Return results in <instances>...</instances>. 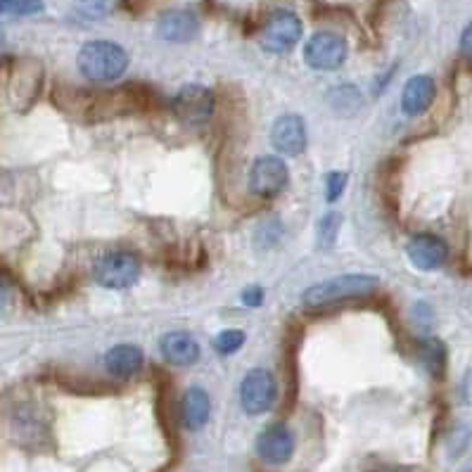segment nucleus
<instances>
[{"instance_id": "1", "label": "nucleus", "mask_w": 472, "mask_h": 472, "mask_svg": "<svg viewBox=\"0 0 472 472\" xmlns=\"http://www.w3.org/2000/svg\"><path fill=\"white\" fill-rule=\"evenodd\" d=\"M79 69L88 82H116L129 67V55L122 46L112 41H90L79 50Z\"/></svg>"}, {"instance_id": "2", "label": "nucleus", "mask_w": 472, "mask_h": 472, "mask_svg": "<svg viewBox=\"0 0 472 472\" xmlns=\"http://www.w3.org/2000/svg\"><path fill=\"white\" fill-rule=\"evenodd\" d=\"M378 290V278L364 276V273H349V276H335L330 280L313 285L304 292V306L309 309H323L330 304L344 302V299L368 297Z\"/></svg>"}, {"instance_id": "3", "label": "nucleus", "mask_w": 472, "mask_h": 472, "mask_svg": "<svg viewBox=\"0 0 472 472\" xmlns=\"http://www.w3.org/2000/svg\"><path fill=\"white\" fill-rule=\"evenodd\" d=\"M141 276V262L129 252H109L100 257L93 266L95 283L107 290H124L138 280Z\"/></svg>"}, {"instance_id": "4", "label": "nucleus", "mask_w": 472, "mask_h": 472, "mask_svg": "<svg viewBox=\"0 0 472 472\" xmlns=\"http://www.w3.org/2000/svg\"><path fill=\"white\" fill-rule=\"evenodd\" d=\"M171 109L183 124L200 126L210 122V116L214 115V93L202 83H188L174 95Z\"/></svg>"}, {"instance_id": "5", "label": "nucleus", "mask_w": 472, "mask_h": 472, "mask_svg": "<svg viewBox=\"0 0 472 472\" xmlns=\"http://www.w3.org/2000/svg\"><path fill=\"white\" fill-rule=\"evenodd\" d=\"M304 60L316 72H335L347 60V41L332 31H318L306 41Z\"/></svg>"}, {"instance_id": "6", "label": "nucleus", "mask_w": 472, "mask_h": 472, "mask_svg": "<svg viewBox=\"0 0 472 472\" xmlns=\"http://www.w3.org/2000/svg\"><path fill=\"white\" fill-rule=\"evenodd\" d=\"M302 39V20L290 10H278L262 29V46L269 53H290Z\"/></svg>"}, {"instance_id": "7", "label": "nucleus", "mask_w": 472, "mask_h": 472, "mask_svg": "<svg viewBox=\"0 0 472 472\" xmlns=\"http://www.w3.org/2000/svg\"><path fill=\"white\" fill-rule=\"evenodd\" d=\"M276 378L263 368L252 371L240 385V404L250 416H262V413L269 411L270 406L276 404Z\"/></svg>"}, {"instance_id": "8", "label": "nucleus", "mask_w": 472, "mask_h": 472, "mask_svg": "<svg viewBox=\"0 0 472 472\" xmlns=\"http://www.w3.org/2000/svg\"><path fill=\"white\" fill-rule=\"evenodd\" d=\"M287 181H290V174L280 157H259L257 162L252 164L250 188L257 197H263V200L276 197L278 193H283Z\"/></svg>"}, {"instance_id": "9", "label": "nucleus", "mask_w": 472, "mask_h": 472, "mask_svg": "<svg viewBox=\"0 0 472 472\" xmlns=\"http://www.w3.org/2000/svg\"><path fill=\"white\" fill-rule=\"evenodd\" d=\"M257 453L270 466L287 463L295 453V437H292L290 427L283 425V423L266 427L257 439Z\"/></svg>"}, {"instance_id": "10", "label": "nucleus", "mask_w": 472, "mask_h": 472, "mask_svg": "<svg viewBox=\"0 0 472 472\" xmlns=\"http://www.w3.org/2000/svg\"><path fill=\"white\" fill-rule=\"evenodd\" d=\"M270 141L278 152L297 157L306 150V126L299 115H283L270 129Z\"/></svg>"}, {"instance_id": "11", "label": "nucleus", "mask_w": 472, "mask_h": 472, "mask_svg": "<svg viewBox=\"0 0 472 472\" xmlns=\"http://www.w3.org/2000/svg\"><path fill=\"white\" fill-rule=\"evenodd\" d=\"M406 252H408V259H411L413 266L420 270L439 269L449 259V247H446L444 240L437 236H430V233L413 237Z\"/></svg>"}, {"instance_id": "12", "label": "nucleus", "mask_w": 472, "mask_h": 472, "mask_svg": "<svg viewBox=\"0 0 472 472\" xmlns=\"http://www.w3.org/2000/svg\"><path fill=\"white\" fill-rule=\"evenodd\" d=\"M200 31V21L190 10H169L157 21V34L169 43H188Z\"/></svg>"}, {"instance_id": "13", "label": "nucleus", "mask_w": 472, "mask_h": 472, "mask_svg": "<svg viewBox=\"0 0 472 472\" xmlns=\"http://www.w3.org/2000/svg\"><path fill=\"white\" fill-rule=\"evenodd\" d=\"M43 83V69L29 60V67H20L13 72L10 79V95L20 109H27L39 98V88Z\"/></svg>"}, {"instance_id": "14", "label": "nucleus", "mask_w": 472, "mask_h": 472, "mask_svg": "<svg viewBox=\"0 0 472 472\" xmlns=\"http://www.w3.org/2000/svg\"><path fill=\"white\" fill-rule=\"evenodd\" d=\"M434 95H437V86H434L432 76H413V79L406 82L404 93H401V107H404L406 115L418 116L430 109V105L434 102Z\"/></svg>"}, {"instance_id": "15", "label": "nucleus", "mask_w": 472, "mask_h": 472, "mask_svg": "<svg viewBox=\"0 0 472 472\" xmlns=\"http://www.w3.org/2000/svg\"><path fill=\"white\" fill-rule=\"evenodd\" d=\"M211 416V401L210 394L202 390V387H193V390L185 391V397L181 401V420L185 430L197 432L202 430L207 423H210Z\"/></svg>"}, {"instance_id": "16", "label": "nucleus", "mask_w": 472, "mask_h": 472, "mask_svg": "<svg viewBox=\"0 0 472 472\" xmlns=\"http://www.w3.org/2000/svg\"><path fill=\"white\" fill-rule=\"evenodd\" d=\"M164 358L171 365H193L200 358V344L188 332H169L159 342Z\"/></svg>"}, {"instance_id": "17", "label": "nucleus", "mask_w": 472, "mask_h": 472, "mask_svg": "<svg viewBox=\"0 0 472 472\" xmlns=\"http://www.w3.org/2000/svg\"><path fill=\"white\" fill-rule=\"evenodd\" d=\"M105 368L116 378H131L142 368V351L133 344H119L107 351Z\"/></svg>"}, {"instance_id": "18", "label": "nucleus", "mask_w": 472, "mask_h": 472, "mask_svg": "<svg viewBox=\"0 0 472 472\" xmlns=\"http://www.w3.org/2000/svg\"><path fill=\"white\" fill-rule=\"evenodd\" d=\"M339 228H342V214L338 211H330V214H325L318 223V245H321V250H330L335 240L339 236Z\"/></svg>"}, {"instance_id": "19", "label": "nucleus", "mask_w": 472, "mask_h": 472, "mask_svg": "<svg viewBox=\"0 0 472 472\" xmlns=\"http://www.w3.org/2000/svg\"><path fill=\"white\" fill-rule=\"evenodd\" d=\"M420 356H423L425 365L432 371V375H442V368H444V347H442V342L427 339L423 344V354Z\"/></svg>"}, {"instance_id": "20", "label": "nucleus", "mask_w": 472, "mask_h": 472, "mask_svg": "<svg viewBox=\"0 0 472 472\" xmlns=\"http://www.w3.org/2000/svg\"><path fill=\"white\" fill-rule=\"evenodd\" d=\"M245 344V332L243 330H223L219 338H216L214 347L219 354L228 356V354H236L240 347Z\"/></svg>"}, {"instance_id": "21", "label": "nucleus", "mask_w": 472, "mask_h": 472, "mask_svg": "<svg viewBox=\"0 0 472 472\" xmlns=\"http://www.w3.org/2000/svg\"><path fill=\"white\" fill-rule=\"evenodd\" d=\"M76 3H79V10H82V14L88 17V20L105 17L115 7V0H76Z\"/></svg>"}, {"instance_id": "22", "label": "nucleus", "mask_w": 472, "mask_h": 472, "mask_svg": "<svg viewBox=\"0 0 472 472\" xmlns=\"http://www.w3.org/2000/svg\"><path fill=\"white\" fill-rule=\"evenodd\" d=\"M344 188H347V174H342V171H330V174L325 176V200H328V202H338Z\"/></svg>"}, {"instance_id": "23", "label": "nucleus", "mask_w": 472, "mask_h": 472, "mask_svg": "<svg viewBox=\"0 0 472 472\" xmlns=\"http://www.w3.org/2000/svg\"><path fill=\"white\" fill-rule=\"evenodd\" d=\"M13 10L17 14H31L43 10V0H17L13 5Z\"/></svg>"}, {"instance_id": "24", "label": "nucleus", "mask_w": 472, "mask_h": 472, "mask_svg": "<svg viewBox=\"0 0 472 472\" xmlns=\"http://www.w3.org/2000/svg\"><path fill=\"white\" fill-rule=\"evenodd\" d=\"M243 302L247 304V306H259V304L263 302V290L262 287H250V290H245Z\"/></svg>"}, {"instance_id": "25", "label": "nucleus", "mask_w": 472, "mask_h": 472, "mask_svg": "<svg viewBox=\"0 0 472 472\" xmlns=\"http://www.w3.org/2000/svg\"><path fill=\"white\" fill-rule=\"evenodd\" d=\"M460 53L472 60V21L466 27L463 36H460Z\"/></svg>"}, {"instance_id": "26", "label": "nucleus", "mask_w": 472, "mask_h": 472, "mask_svg": "<svg viewBox=\"0 0 472 472\" xmlns=\"http://www.w3.org/2000/svg\"><path fill=\"white\" fill-rule=\"evenodd\" d=\"M17 0H0V13H5V10H13V5Z\"/></svg>"}, {"instance_id": "27", "label": "nucleus", "mask_w": 472, "mask_h": 472, "mask_svg": "<svg viewBox=\"0 0 472 472\" xmlns=\"http://www.w3.org/2000/svg\"><path fill=\"white\" fill-rule=\"evenodd\" d=\"M5 302H7L5 287H3V285H0V313H3V309H5Z\"/></svg>"}, {"instance_id": "28", "label": "nucleus", "mask_w": 472, "mask_h": 472, "mask_svg": "<svg viewBox=\"0 0 472 472\" xmlns=\"http://www.w3.org/2000/svg\"><path fill=\"white\" fill-rule=\"evenodd\" d=\"M468 472H472V470H468Z\"/></svg>"}]
</instances>
